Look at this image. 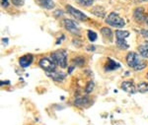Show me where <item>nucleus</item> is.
Instances as JSON below:
<instances>
[{
  "instance_id": "f257e3e1",
  "label": "nucleus",
  "mask_w": 148,
  "mask_h": 125,
  "mask_svg": "<svg viewBox=\"0 0 148 125\" xmlns=\"http://www.w3.org/2000/svg\"><path fill=\"white\" fill-rule=\"evenodd\" d=\"M126 63L130 68L134 69L135 71H140L147 66V63L138 55L136 52L130 51L126 55Z\"/></svg>"
},
{
  "instance_id": "f03ea898",
  "label": "nucleus",
  "mask_w": 148,
  "mask_h": 125,
  "mask_svg": "<svg viewBox=\"0 0 148 125\" xmlns=\"http://www.w3.org/2000/svg\"><path fill=\"white\" fill-rule=\"evenodd\" d=\"M51 59L57 66L61 68L67 67V51L64 49H58L51 53Z\"/></svg>"
},
{
  "instance_id": "7ed1b4c3",
  "label": "nucleus",
  "mask_w": 148,
  "mask_h": 125,
  "mask_svg": "<svg viewBox=\"0 0 148 125\" xmlns=\"http://www.w3.org/2000/svg\"><path fill=\"white\" fill-rule=\"evenodd\" d=\"M130 36L128 31H121L118 30L116 31V46L120 49H127L128 44L126 42L125 38Z\"/></svg>"
},
{
  "instance_id": "20e7f679",
  "label": "nucleus",
  "mask_w": 148,
  "mask_h": 125,
  "mask_svg": "<svg viewBox=\"0 0 148 125\" xmlns=\"http://www.w3.org/2000/svg\"><path fill=\"white\" fill-rule=\"evenodd\" d=\"M106 23L108 25L112 26V27L114 28H123V26L125 25V22L120 15H118L116 13H110L106 18Z\"/></svg>"
},
{
  "instance_id": "39448f33",
  "label": "nucleus",
  "mask_w": 148,
  "mask_h": 125,
  "mask_svg": "<svg viewBox=\"0 0 148 125\" xmlns=\"http://www.w3.org/2000/svg\"><path fill=\"white\" fill-rule=\"evenodd\" d=\"M39 65L40 67L42 69H44L45 71L47 72H52V71H54L56 70V64L54 63V61L53 60H51L49 58H47V57H45V58H42L40 60V62H39Z\"/></svg>"
},
{
  "instance_id": "423d86ee",
  "label": "nucleus",
  "mask_w": 148,
  "mask_h": 125,
  "mask_svg": "<svg viewBox=\"0 0 148 125\" xmlns=\"http://www.w3.org/2000/svg\"><path fill=\"white\" fill-rule=\"evenodd\" d=\"M63 25H64V28H65L68 32H70L71 33H73V35L80 36L79 26L74 22V21L70 20V19H65V20L63 21Z\"/></svg>"
},
{
  "instance_id": "0eeeda50",
  "label": "nucleus",
  "mask_w": 148,
  "mask_h": 125,
  "mask_svg": "<svg viewBox=\"0 0 148 125\" xmlns=\"http://www.w3.org/2000/svg\"><path fill=\"white\" fill-rule=\"evenodd\" d=\"M66 10H67V12L71 16H73L74 18L77 19V20L82 21V22L88 20V17L86 16L83 12H81L80 10H78V9H75L71 5H66Z\"/></svg>"
},
{
  "instance_id": "6e6552de",
  "label": "nucleus",
  "mask_w": 148,
  "mask_h": 125,
  "mask_svg": "<svg viewBox=\"0 0 148 125\" xmlns=\"http://www.w3.org/2000/svg\"><path fill=\"white\" fill-rule=\"evenodd\" d=\"M121 88L123 89L125 92L130 93V94H134V93H136V91H137V86H135L132 81L123 82Z\"/></svg>"
},
{
  "instance_id": "1a4fd4ad",
  "label": "nucleus",
  "mask_w": 148,
  "mask_h": 125,
  "mask_svg": "<svg viewBox=\"0 0 148 125\" xmlns=\"http://www.w3.org/2000/svg\"><path fill=\"white\" fill-rule=\"evenodd\" d=\"M34 61V56L32 54H26V55H23L22 57H20L19 59V64H20L21 67L23 68H27L33 63Z\"/></svg>"
},
{
  "instance_id": "9d476101",
  "label": "nucleus",
  "mask_w": 148,
  "mask_h": 125,
  "mask_svg": "<svg viewBox=\"0 0 148 125\" xmlns=\"http://www.w3.org/2000/svg\"><path fill=\"white\" fill-rule=\"evenodd\" d=\"M133 18L136 22H144L146 20V16H145L144 9L142 7H137L133 12Z\"/></svg>"
},
{
  "instance_id": "9b49d317",
  "label": "nucleus",
  "mask_w": 148,
  "mask_h": 125,
  "mask_svg": "<svg viewBox=\"0 0 148 125\" xmlns=\"http://www.w3.org/2000/svg\"><path fill=\"white\" fill-rule=\"evenodd\" d=\"M47 76H49L52 80L56 81V82H62L64 79H65L66 75L63 73V72H59V71H52V72H47Z\"/></svg>"
},
{
  "instance_id": "f8f14e48",
  "label": "nucleus",
  "mask_w": 148,
  "mask_h": 125,
  "mask_svg": "<svg viewBox=\"0 0 148 125\" xmlns=\"http://www.w3.org/2000/svg\"><path fill=\"white\" fill-rule=\"evenodd\" d=\"M36 2L40 7L47 9V10H51V9L54 8L53 0H36Z\"/></svg>"
},
{
  "instance_id": "ddd939ff",
  "label": "nucleus",
  "mask_w": 148,
  "mask_h": 125,
  "mask_svg": "<svg viewBox=\"0 0 148 125\" xmlns=\"http://www.w3.org/2000/svg\"><path fill=\"white\" fill-rule=\"evenodd\" d=\"M138 52L143 58H148V42H144L138 46Z\"/></svg>"
},
{
  "instance_id": "4468645a",
  "label": "nucleus",
  "mask_w": 148,
  "mask_h": 125,
  "mask_svg": "<svg viewBox=\"0 0 148 125\" xmlns=\"http://www.w3.org/2000/svg\"><path fill=\"white\" fill-rule=\"evenodd\" d=\"M108 63L106 64V66H105V70L106 71H114L116 70V69H118L119 67H120V64L118 63V62H116L114 60H112V59H108Z\"/></svg>"
},
{
  "instance_id": "2eb2a0df",
  "label": "nucleus",
  "mask_w": 148,
  "mask_h": 125,
  "mask_svg": "<svg viewBox=\"0 0 148 125\" xmlns=\"http://www.w3.org/2000/svg\"><path fill=\"white\" fill-rule=\"evenodd\" d=\"M101 33H102L103 37H104V38H106V40H113L114 33L110 28H107V27L102 28L101 29Z\"/></svg>"
},
{
  "instance_id": "dca6fc26",
  "label": "nucleus",
  "mask_w": 148,
  "mask_h": 125,
  "mask_svg": "<svg viewBox=\"0 0 148 125\" xmlns=\"http://www.w3.org/2000/svg\"><path fill=\"white\" fill-rule=\"evenodd\" d=\"M90 100L87 97H83V98H78L75 100L74 105H77V107H86L87 103H89Z\"/></svg>"
},
{
  "instance_id": "f3484780",
  "label": "nucleus",
  "mask_w": 148,
  "mask_h": 125,
  "mask_svg": "<svg viewBox=\"0 0 148 125\" xmlns=\"http://www.w3.org/2000/svg\"><path fill=\"white\" fill-rule=\"evenodd\" d=\"M137 91L139 93H142V94L148 93V83H146V82H142V83L138 84Z\"/></svg>"
},
{
  "instance_id": "a211bd4d",
  "label": "nucleus",
  "mask_w": 148,
  "mask_h": 125,
  "mask_svg": "<svg viewBox=\"0 0 148 125\" xmlns=\"http://www.w3.org/2000/svg\"><path fill=\"white\" fill-rule=\"evenodd\" d=\"M93 14H95L97 17H100V18H103L105 16V10L103 7H95V9L93 10Z\"/></svg>"
},
{
  "instance_id": "6ab92c4d",
  "label": "nucleus",
  "mask_w": 148,
  "mask_h": 125,
  "mask_svg": "<svg viewBox=\"0 0 148 125\" xmlns=\"http://www.w3.org/2000/svg\"><path fill=\"white\" fill-rule=\"evenodd\" d=\"M73 62H74V64L75 65H77V66H83L84 65V63H85V59L83 58V57H76V58H74L73 59Z\"/></svg>"
},
{
  "instance_id": "aec40b11",
  "label": "nucleus",
  "mask_w": 148,
  "mask_h": 125,
  "mask_svg": "<svg viewBox=\"0 0 148 125\" xmlns=\"http://www.w3.org/2000/svg\"><path fill=\"white\" fill-rule=\"evenodd\" d=\"M87 36L90 42H95V40H97V33H95L94 31H88Z\"/></svg>"
},
{
  "instance_id": "412c9836",
  "label": "nucleus",
  "mask_w": 148,
  "mask_h": 125,
  "mask_svg": "<svg viewBox=\"0 0 148 125\" xmlns=\"http://www.w3.org/2000/svg\"><path fill=\"white\" fill-rule=\"evenodd\" d=\"M77 2L83 6H91L94 3V0H77Z\"/></svg>"
},
{
  "instance_id": "4be33fe9",
  "label": "nucleus",
  "mask_w": 148,
  "mask_h": 125,
  "mask_svg": "<svg viewBox=\"0 0 148 125\" xmlns=\"http://www.w3.org/2000/svg\"><path fill=\"white\" fill-rule=\"evenodd\" d=\"M93 90H94V83H93L92 81H90L89 83L87 84V86H86L85 92L87 94H90L93 92Z\"/></svg>"
},
{
  "instance_id": "5701e85b",
  "label": "nucleus",
  "mask_w": 148,
  "mask_h": 125,
  "mask_svg": "<svg viewBox=\"0 0 148 125\" xmlns=\"http://www.w3.org/2000/svg\"><path fill=\"white\" fill-rule=\"evenodd\" d=\"M12 3L15 6H22L25 3V0H12Z\"/></svg>"
},
{
  "instance_id": "b1692460",
  "label": "nucleus",
  "mask_w": 148,
  "mask_h": 125,
  "mask_svg": "<svg viewBox=\"0 0 148 125\" xmlns=\"http://www.w3.org/2000/svg\"><path fill=\"white\" fill-rule=\"evenodd\" d=\"M1 5H2V7H8L9 1L8 0H1Z\"/></svg>"
},
{
  "instance_id": "393cba45",
  "label": "nucleus",
  "mask_w": 148,
  "mask_h": 125,
  "mask_svg": "<svg viewBox=\"0 0 148 125\" xmlns=\"http://www.w3.org/2000/svg\"><path fill=\"white\" fill-rule=\"evenodd\" d=\"M141 33L143 35V37H145V38H148V31H145V30H143L141 31Z\"/></svg>"
},
{
  "instance_id": "a878e982",
  "label": "nucleus",
  "mask_w": 148,
  "mask_h": 125,
  "mask_svg": "<svg viewBox=\"0 0 148 125\" xmlns=\"http://www.w3.org/2000/svg\"><path fill=\"white\" fill-rule=\"evenodd\" d=\"M141 1H148V0H141Z\"/></svg>"
},
{
  "instance_id": "bb28decb",
  "label": "nucleus",
  "mask_w": 148,
  "mask_h": 125,
  "mask_svg": "<svg viewBox=\"0 0 148 125\" xmlns=\"http://www.w3.org/2000/svg\"><path fill=\"white\" fill-rule=\"evenodd\" d=\"M146 23H147V25H148V19H147V22Z\"/></svg>"
},
{
  "instance_id": "cd10ccee",
  "label": "nucleus",
  "mask_w": 148,
  "mask_h": 125,
  "mask_svg": "<svg viewBox=\"0 0 148 125\" xmlns=\"http://www.w3.org/2000/svg\"><path fill=\"white\" fill-rule=\"evenodd\" d=\"M147 78H148V73H147Z\"/></svg>"
}]
</instances>
